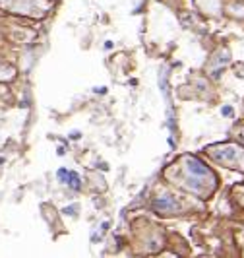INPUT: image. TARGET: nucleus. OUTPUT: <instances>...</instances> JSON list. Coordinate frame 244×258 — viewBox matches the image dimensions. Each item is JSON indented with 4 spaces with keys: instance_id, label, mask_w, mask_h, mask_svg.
<instances>
[{
    "instance_id": "nucleus-5",
    "label": "nucleus",
    "mask_w": 244,
    "mask_h": 258,
    "mask_svg": "<svg viewBox=\"0 0 244 258\" xmlns=\"http://www.w3.org/2000/svg\"><path fill=\"white\" fill-rule=\"evenodd\" d=\"M153 208L159 212H173V210H180V204L171 196H161L153 202Z\"/></svg>"
},
{
    "instance_id": "nucleus-3",
    "label": "nucleus",
    "mask_w": 244,
    "mask_h": 258,
    "mask_svg": "<svg viewBox=\"0 0 244 258\" xmlns=\"http://www.w3.org/2000/svg\"><path fill=\"white\" fill-rule=\"evenodd\" d=\"M184 169H186V173L190 175V177H198V179H211V173H209V169L204 165V163H200L198 159H194V157H186L184 159Z\"/></svg>"
},
{
    "instance_id": "nucleus-2",
    "label": "nucleus",
    "mask_w": 244,
    "mask_h": 258,
    "mask_svg": "<svg viewBox=\"0 0 244 258\" xmlns=\"http://www.w3.org/2000/svg\"><path fill=\"white\" fill-rule=\"evenodd\" d=\"M4 6L20 14H35V10H43L45 6L39 0H4Z\"/></svg>"
},
{
    "instance_id": "nucleus-8",
    "label": "nucleus",
    "mask_w": 244,
    "mask_h": 258,
    "mask_svg": "<svg viewBox=\"0 0 244 258\" xmlns=\"http://www.w3.org/2000/svg\"><path fill=\"white\" fill-rule=\"evenodd\" d=\"M113 47H115V43H113V41H107V43H105V49H113Z\"/></svg>"
},
{
    "instance_id": "nucleus-7",
    "label": "nucleus",
    "mask_w": 244,
    "mask_h": 258,
    "mask_svg": "<svg viewBox=\"0 0 244 258\" xmlns=\"http://www.w3.org/2000/svg\"><path fill=\"white\" fill-rule=\"evenodd\" d=\"M221 113H223V115H231V113H232V107H229V105H225V107L221 109Z\"/></svg>"
},
{
    "instance_id": "nucleus-4",
    "label": "nucleus",
    "mask_w": 244,
    "mask_h": 258,
    "mask_svg": "<svg viewBox=\"0 0 244 258\" xmlns=\"http://www.w3.org/2000/svg\"><path fill=\"white\" fill-rule=\"evenodd\" d=\"M56 177H58V181L60 182L68 184L70 188H74V190L79 188V177H77L74 171H68L66 167H60L58 171H56Z\"/></svg>"
},
{
    "instance_id": "nucleus-6",
    "label": "nucleus",
    "mask_w": 244,
    "mask_h": 258,
    "mask_svg": "<svg viewBox=\"0 0 244 258\" xmlns=\"http://www.w3.org/2000/svg\"><path fill=\"white\" fill-rule=\"evenodd\" d=\"M76 212H77V206H68L62 210V214H66V216H74Z\"/></svg>"
},
{
    "instance_id": "nucleus-1",
    "label": "nucleus",
    "mask_w": 244,
    "mask_h": 258,
    "mask_svg": "<svg viewBox=\"0 0 244 258\" xmlns=\"http://www.w3.org/2000/svg\"><path fill=\"white\" fill-rule=\"evenodd\" d=\"M211 155L219 159V161H225V163H238L244 161V152L236 146H221V148H213Z\"/></svg>"
}]
</instances>
